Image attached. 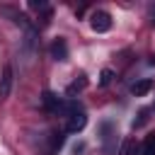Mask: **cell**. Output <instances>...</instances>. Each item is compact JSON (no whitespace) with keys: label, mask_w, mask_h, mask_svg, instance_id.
I'll return each mask as SVG.
<instances>
[{"label":"cell","mask_w":155,"mask_h":155,"mask_svg":"<svg viewBox=\"0 0 155 155\" xmlns=\"http://www.w3.org/2000/svg\"><path fill=\"white\" fill-rule=\"evenodd\" d=\"M90 24H92V29H94L97 34H104V31L111 29V15L104 12V10H97V12H92Z\"/></svg>","instance_id":"6da1fadb"},{"label":"cell","mask_w":155,"mask_h":155,"mask_svg":"<svg viewBox=\"0 0 155 155\" xmlns=\"http://www.w3.org/2000/svg\"><path fill=\"white\" fill-rule=\"evenodd\" d=\"M85 126H87V114H85V111H75V114H70L68 121H65V131H68V133H80Z\"/></svg>","instance_id":"7a4b0ae2"},{"label":"cell","mask_w":155,"mask_h":155,"mask_svg":"<svg viewBox=\"0 0 155 155\" xmlns=\"http://www.w3.org/2000/svg\"><path fill=\"white\" fill-rule=\"evenodd\" d=\"M51 58H56V61H68V44H65V39H56V41L51 44Z\"/></svg>","instance_id":"3957f363"},{"label":"cell","mask_w":155,"mask_h":155,"mask_svg":"<svg viewBox=\"0 0 155 155\" xmlns=\"http://www.w3.org/2000/svg\"><path fill=\"white\" fill-rule=\"evenodd\" d=\"M12 90V68H5L2 70V78H0V97L5 99Z\"/></svg>","instance_id":"277c9868"},{"label":"cell","mask_w":155,"mask_h":155,"mask_svg":"<svg viewBox=\"0 0 155 155\" xmlns=\"http://www.w3.org/2000/svg\"><path fill=\"white\" fill-rule=\"evenodd\" d=\"M150 90H153V80H150V78H143V80L133 82V87H131V92H133L136 97H145Z\"/></svg>","instance_id":"5b68a950"},{"label":"cell","mask_w":155,"mask_h":155,"mask_svg":"<svg viewBox=\"0 0 155 155\" xmlns=\"http://www.w3.org/2000/svg\"><path fill=\"white\" fill-rule=\"evenodd\" d=\"M138 153H140V143L136 138H126L119 148V155H138Z\"/></svg>","instance_id":"8992f818"},{"label":"cell","mask_w":155,"mask_h":155,"mask_svg":"<svg viewBox=\"0 0 155 155\" xmlns=\"http://www.w3.org/2000/svg\"><path fill=\"white\" fill-rule=\"evenodd\" d=\"M41 104H44V109H48V111H58V107H61V99H58L53 92H44V97H41Z\"/></svg>","instance_id":"52a82bcc"},{"label":"cell","mask_w":155,"mask_h":155,"mask_svg":"<svg viewBox=\"0 0 155 155\" xmlns=\"http://www.w3.org/2000/svg\"><path fill=\"white\" fill-rule=\"evenodd\" d=\"M85 87H87V78H85V75H80L75 82H70V85H68V94H75V92H80V90H85Z\"/></svg>","instance_id":"ba28073f"},{"label":"cell","mask_w":155,"mask_h":155,"mask_svg":"<svg viewBox=\"0 0 155 155\" xmlns=\"http://www.w3.org/2000/svg\"><path fill=\"white\" fill-rule=\"evenodd\" d=\"M140 153H143V155H155V133L145 138V143H143Z\"/></svg>","instance_id":"9c48e42d"},{"label":"cell","mask_w":155,"mask_h":155,"mask_svg":"<svg viewBox=\"0 0 155 155\" xmlns=\"http://www.w3.org/2000/svg\"><path fill=\"white\" fill-rule=\"evenodd\" d=\"M111 78H114V73H111L109 68H104V70L99 73V85H102V87H107V85L111 82Z\"/></svg>","instance_id":"30bf717a"},{"label":"cell","mask_w":155,"mask_h":155,"mask_svg":"<svg viewBox=\"0 0 155 155\" xmlns=\"http://www.w3.org/2000/svg\"><path fill=\"white\" fill-rule=\"evenodd\" d=\"M145 114H148V109H143V111L138 114V119H133V126H143V124H145V119H148Z\"/></svg>","instance_id":"8fae6325"},{"label":"cell","mask_w":155,"mask_h":155,"mask_svg":"<svg viewBox=\"0 0 155 155\" xmlns=\"http://www.w3.org/2000/svg\"><path fill=\"white\" fill-rule=\"evenodd\" d=\"M29 7H31V10H44V7H46V2H41V0H39V2H36V0H31V2H29Z\"/></svg>","instance_id":"7c38bea8"},{"label":"cell","mask_w":155,"mask_h":155,"mask_svg":"<svg viewBox=\"0 0 155 155\" xmlns=\"http://www.w3.org/2000/svg\"><path fill=\"white\" fill-rule=\"evenodd\" d=\"M153 24H155V12H153Z\"/></svg>","instance_id":"4fadbf2b"}]
</instances>
